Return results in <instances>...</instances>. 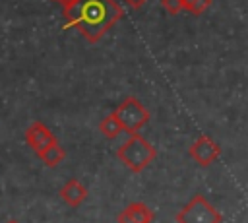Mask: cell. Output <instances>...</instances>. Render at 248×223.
<instances>
[{"mask_svg":"<svg viewBox=\"0 0 248 223\" xmlns=\"http://www.w3.org/2000/svg\"><path fill=\"white\" fill-rule=\"evenodd\" d=\"M124 17V10L116 0H78L64 10L66 25L78 29L89 43L101 41L108 29Z\"/></svg>","mask_w":248,"mask_h":223,"instance_id":"1","label":"cell"},{"mask_svg":"<svg viewBox=\"0 0 248 223\" xmlns=\"http://www.w3.org/2000/svg\"><path fill=\"white\" fill-rule=\"evenodd\" d=\"M118 159L124 163V167H128L132 173H141L149 163L155 161L157 157V149L138 132L130 134V138L118 147L116 151Z\"/></svg>","mask_w":248,"mask_h":223,"instance_id":"2","label":"cell"},{"mask_svg":"<svg viewBox=\"0 0 248 223\" xmlns=\"http://www.w3.org/2000/svg\"><path fill=\"white\" fill-rule=\"evenodd\" d=\"M174 219L176 223H223V215L202 194L192 196Z\"/></svg>","mask_w":248,"mask_h":223,"instance_id":"3","label":"cell"},{"mask_svg":"<svg viewBox=\"0 0 248 223\" xmlns=\"http://www.w3.org/2000/svg\"><path fill=\"white\" fill-rule=\"evenodd\" d=\"M116 118L120 120L122 128L126 134H134V132H140L147 122H149V112L147 109L141 105V101L138 97H126L114 111Z\"/></svg>","mask_w":248,"mask_h":223,"instance_id":"4","label":"cell"},{"mask_svg":"<svg viewBox=\"0 0 248 223\" xmlns=\"http://www.w3.org/2000/svg\"><path fill=\"white\" fill-rule=\"evenodd\" d=\"M190 157L200 165V167H209L211 163H215L221 155V147L219 143L209 138V136H200L188 149Z\"/></svg>","mask_w":248,"mask_h":223,"instance_id":"5","label":"cell"},{"mask_svg":"<svg viewBox=\"0 0 248 223\" xmlns=\"http://www.w3.org/2000/svg\"><path fill=\"white\" fill-rule=\"evenodd\" d=\"M23 140H25V143H27L35 153H41L43 149H46L48 145H52V143L58 142V140L54 138V134L50 132V128H48L46 124L39 122V120H35V122H31V124L27 126V130H25V134H23Z\"/></svg>","mask_w":248,"mask_h":223,"instance_id":"6","label":"cell"},{"mask_svg":"<svg viewBox=\"0 0 248 223\" xmlns=\"http://www.w3.org/2000/svg\"><path fill=\"white\" fill-rule=\"evenodd\" d=\"M60 198L68 207H78L85 202L87 198V188L78 180V178H70L62 184L60 188Z\"/></svg>","mask_w":248,"mask_h":223,"instance_id":"7","label":"cell"},{"mask_svg":"<svg viewBox=\"0 0 248 223\" xmlns=\"http://www.w3.org/2000/svg\"><path fill=\"white\" fill-rule=\"evenodd\" d=\"M153 211L143 202H132L118 213V223H151Z\"/></svg>","mask_w":248,"mask_h":223,"instance_id":"8","label":"cell"},{"mask_svg":"<svg viewBox=\"0 0 248 223\" xmlns=\"http://www.w3.org/2000/svg\"><path fill=\"white\" fill-rule=\"evenodd\" d=\"M37 155L41 157V161H43L46 167H56V165H60V163L64 161V157H66V149L56 142V143L48 145L46 149H43V151L37 153Z\"/></svg>","mask_w":248,"mask_h":223,"instance_id":"9","label":"cell"},{"mask_svg":"<svg viewBox=\"0 0 248 223\" xmlns=\"http://www.w3.org/2000/svg\"><path fill=\"white\" fill-rule=\"evenodd\" d=\"M99 132H101L105 138L112 140V138L120 136V134L124 132V128H122L120 120L116 118V114H114V112H110V114H107V116L99 122Z\"/></svg>","mask_w":248,"mask_h":223,"instance_id":"10","label":"cell"},{"mask_svg":"<svg viewBox=\"0 0 248 223\" xmlns=\"http://www.w3.org/2000/svg\"><path fill=\"white\" fill-rule=\"evenodd\" d=\"M209 6H211V0H184V10L194 16H202Z\"/></svg>","mask_w":248,"mask_h":223,"instance_id":"11","label":"cell"},{"mask_svg":"<svg viewBox=\"0 0 248 223\" xmlns=\"http://www.w3.org/2000/svg\"><path fill=\"white\" fill-rule=\"evenodd\" d=\"M161 8L170 14V16H176L184 10V0H161Z\"/></svg>","mask_w":248,"mask_h":223,"instance_id":"12","label":"cell"},{"mask_svg":"<svg viewBox=\"0 0 248 223\" xmlns=\"http://www.w3.org/2000/svg\"><path fill=\"white\" fill-rule=\"evenodd\" d=\"M122 2H124L128 8H132V10H138V8H141V6H143L147 0H122Z\"/></svg>","mask_w":248,"mask_h":223,"instance_id":"13","label":"cell"},{"mask_svg":"<svg viewBox=\"0 0 248 223\" xmlns=\"http://www.w3.org/2000/svg\"><path fill=\"white\" fill-rule=\"evenodd\" d=\"M56 2H60V4H62V8H64V10H68V8H72L78 0H56Z\"/></svg>","mask_w":248,"mask_h":223,"instance_id":"14","label":"cell"},{"mask_svg":"<svg viewBox=\"0 0 248 223\" xmlns=\"http://www.w3.org/2000/svg\"><path fill=\"white\" fill-rule=\"evenodd\" d=\"M6 223H19V221H17V219H8Z\"/></svg>","mask_w":248,"mask_h":223,"instance_id":"15","label":"cell"}]
</instances>
